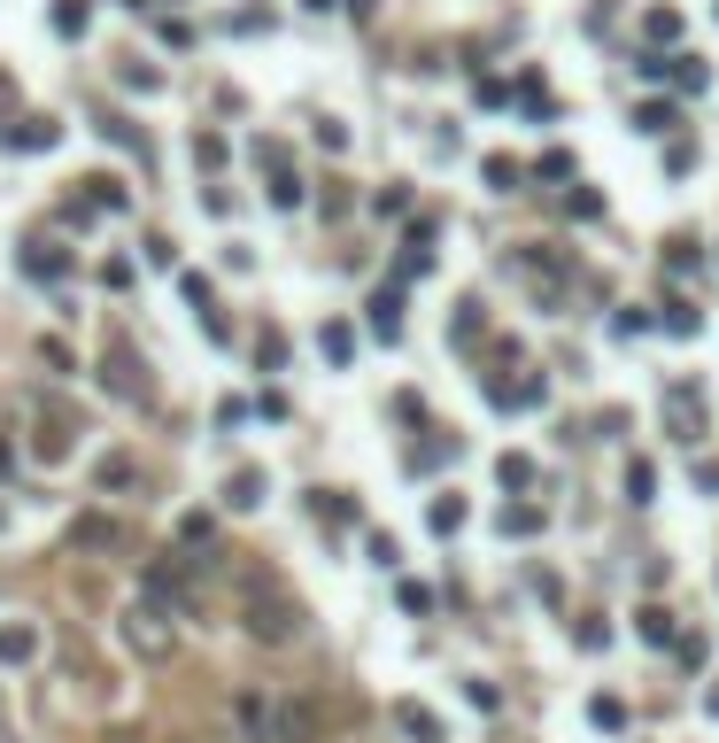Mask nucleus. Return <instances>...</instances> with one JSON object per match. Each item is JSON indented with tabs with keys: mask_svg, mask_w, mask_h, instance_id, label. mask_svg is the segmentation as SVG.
I'll use <instances>...</instances> for the list:
<instances>
[{
	"mask_svg": "<svg viewBox=\"0 0 719 743\" xmlns=\"http://www.w3.org/2000/svg\"><path fill=\"white\" fill-rule=\"evenodd\" d=\"M248 635L256 643H294L302 635V604L287 589H271V581H248Z\"/></svg>",
	"mask_w": 719,
	"mask_h": 743,
	"instance_id": "obj_1",
	"label": "nucleus"
},
{
	"mask_svg": "<svg viewBox=\"0 0 719 743\" xmlns=\"http://www.w3.org/2000/svg\"><path fill=\"white\" fill-rule=\"evenodd\" d=\"M101 380H109L124 403H147V395H155V387H147V364L132 357V341H124V333H116L109 349H101Z\"/></svg>",
	"mask_w": 719,
	"mask_h": 743,
	"instance_id": "obj_2",
	"label": "nucleus"
},
{
	"mask_svg": "<svg viewBox=\"0 0 719 743\" xmlns=\"http://www.w3.org/2000/svg\"><path fill=\"white\" fill-rule=\"evenodd\" d=\"M124 643H132L147 666H163V658H171V627H163V604H132V612H124Z\"/></svg>",
	"mask_w": 719,
	"mask_h": 743,
	"instance_id": "obj_3",
	"label": "nucleus"
},
{
	"mask_svg": "<svg viewBox=\"0 0 719 743\" xmlns=\"http://www.w3.org/2000/svg\"><path fill=\"white\" fill-rule=\"evenodd\" d=\"M232 713H240V728H248V743H287V713H279L271 697H256V689H248V697H240Z\"/></svg>",
	"mask_w": 719,
	"mask_h": 743,
	"instance_id": "obj_4",
	"label": "nucleus"
},
{
	"mask_svg": "<svg viewBox=\"0 0 719 743\" xmlns=\"http://www.w3.org/2000/svg\"><path fill=\"white\" fill-rule=\"evenodd\" d=\"M665 418L681 426V442H696L689 426H704V395H696V387H665Z\"/></svg>",
	"mask_w": 719,
	"mask_h": 743,
	"instance_id": "obj_5",
	"label": "nucleus"
},
{
	"mask_svg": "<svg viewBox=\"0 0 719 743\" xmlns=\"http://www.w3.org/2000/svg\"><path fill=\"white\" fill-rule=\"evenodd\" d=\"M147 604H163V612H186V581H178V565H147Z\"/></svg>",
	"mask_w": 719,
	"mask_h": 743,
	"instance_id": "obj_6",
	"label": "nucleus"
},
{
	"mask_svg": "<svg viewBox=\"0 0 719 743\" xmlns=\"http://www.w3.org/2000/svg\"><path fill=\"white\" fill-rule=\"evenodd\" d=\"M372 333H379V341L403 333V287H379V295H372Z\"/></svg>",
	"mask_w": 719,
	"mask_h": 743,
	"instance_id": "obj_7",
	"label": "nucleus"
},
{
	"mask_svg": "<svg viewBox=\"0 0 719 743\" xmlns=\"http://www.w3.org/2000/svg\"><path fill=\"white\" fill-rule=\"evenodd\" d=\"M395 728H403L410 743H441V720H433L426 705H410V697H403V705H395Z\"/></svg>",
	"mask_w": 719,
	"mask_h": 743,
	"instance_id": "obj_8",
	"label": "nucleus"
},
{
	"mask_svg": "<svg viewBox=\"0 0 719 743\" xmlns=\"http://www.w3.org/2000/svg\"><path fill=\"white\" fill-rule=\"evenodd\" d=\"M225 504H232V511H256V504H263V473H256V465H240V473L225 480Z\"/></svg>",
	"mask_w": 719,
	"mask_h": 743,
	"instance_id": "obj_9",
	"label": "nucleus"
},
{
	"mask_svg": "<svg viewBox=\"0 0 719 743\" xmlns=\"http://www.w3.org/2000/svg\"><path fill=\"white\" fill-rule=\"evenodd\" d=\"M634 635H642V643H673V612H665V604H642V612H634Z\"/></svg>",
	"mask_w": 719,
	"mask_h": 743,
	"instance_id": "obj_10",
	"label": "nucleus"
},
{
	"mask_svg": "<svg viewBox=\"0 0 719 743\" xmlns=\"http://www.w3.org/2000/svg\"><path fill=\"white\" fill-rule=\"evenodd\" d=\"M480 179H488L495 194H518V186H526V171H518L511 155H488V163H480Z\"/></svg>",
	"mask_w": 719,
	"mask_h": 743,
	"instance_id": "obj_11",
	"label": "nucleus"
},
{
	"mask_svg": "<svg viewBox=\"0 0 719 743\" xmlns=\"http://www.w3.org/2000/svg\"><path fill=\"white\" fill-rule=\"evenodd\" d=\"M503 535H542V504H503Z\"/></svg>",
	"mask_w": 719,
	"mask_h": 743,
	"instance_id": "obj_12",
	"label": "nucleus"
},
{
	"mask_svg": "<svg viewBox=\"0 0 719 743\" xmlns=\"http://www.w3.org/2000/svg\"><path fill=\"white\" fill-rule=\"evenodd\" d=\"M650 488H658V465L634 457V465H627V496H634V504H650Z\"/></svg>",
	"mask_w": 719,
	"mask_h": 743,
	"instance_id": "obj_13",
	"label": "nucleus"
},
{
	"mask_svg": "<svg viewBox=\"0 0 719 743\" xmlns=\"http://www.w3.org/2000/svg\"><path fill=\"white\" fill-rule=\"evenodd\" d=\"M634 132H673V101H642V109H634Z\"/></svg>",
	"mask_w": 719,
	"mask_h": 743,
	"instance_id": "obj_14",
	"label": "nucleus"
},
{
	"mask_svg": "<svg viewBox=\"0 0 719 743\" xmlns=\"http://www.w3.org/2000/svg\"><path fill=\"white\" fill-rule=\"evenodd\" d=\"M426 519H433V535H457V527H464V496H441Z\"/></svg>",
	"mask_w": 719,
	"mask_h": 743,
	"instance_id": "obj_15",
	"label": "nucleus"
},
{
	"mask_svg": "<svg viewBox=\"0 0 719 743\" xmlns=\"http://www.w3.org/2000/svg\"><path fill=\"white\" fill-rule=\"evenodd\" d=\"M673 86H681V93H704V86H712V70H704L696 55H681V62H673Z\"/></svg>",
	"mask_w": 719,
	"mask_h": 743,
	"instance_id": "obj_16",
	"label": "nucleus"
},
{
	"mask_svg": "<svg viewBox=\"0 0 719 743\" xmlns=\"http://www.w3.org/2000/svg\"><path fill=\"white\" fill-rule=\"evenodd\" d=\"M78 542H86V550H101V542H109V550H116V542H124V527H116V519H86V527H78Z\"/></svg>",
	"mask_w": 719,
	"mask_h": 743,
	"instance_id": "obj_17",
	"label": "nucleus"
},
{
	"mask_svg": "<svg viewBox=\"0 0 719 743\" xmlns=\"http://www.w3.org/2000/svg\"><path fill=\"white\" fill-rule=\"evenodd\" d=\"M31 651H39L31 627H0V658H31Z\"/></svg>",
	"mask_w": 719,
	"mask_h": 743,
	"instance_id": "obj_18",
	"label": "nucleus"
},
{
	"mask_svg": "<svg viewBox=\"0 0 719 743\" xmlns=\"http://www.w3.org/2000/svg\"><path fill=\"white\" fill-rule=\"evenodd\" d=\"M588 720H596V728H611V736H619V728H627V705H619V697H596V705H588Z\"/></svg>",
	"mask_w": 719,
	"mask_h": 743,
	"instance_id": "obj_19",
	"label": "nucleus"
},
{
	"mask_svg": "<svg viewBox=\"0 0 719 743\" xmlns=\"http://www.w3.org/2000/svg\"><path fill=\"white\" fill-rule=\"evenodd\" d=\"M93 480H101V488H132V457H101V473H93Z\"/></svg>",
	"mask_w": 719,
	"mask_h": 743,
	"instance_id": "obj_20",
	"label": "nucleus"
},
{
	"mask_svg": "<svg viewBox=\"0 0 719 743\" xmlns=\"http://www.w3.org/2000/svg\"><path fill=\"white\" fill-rule=\"evenodd\" d=\"M665 333H696V310H689V302H681V295L665 302Z\"/></svg>",
	"mask_w": 719,
	"mask_h": 743,
	"instance_id": "obj_21",
	"label": "nucleus"
},
{
	"mask_svg": "<svg viewBox=\"0 0 719 743\" xmlns=\"http://www.w3.org/2000/svg\"><path fill=\"white\" fill-rule=\"evenodd\" d=\"M348 349H356V333H348V326H325V357L348 364Z\"/></svg>",
	"mask_w": 719,
	"mask_h": 743,
	"instance_id": "obj_22",
	"label": "nucleus"
},
{
	"mask_svg": "<svg viewBox=\"0 0 719 743\" xmlns=\"http://www.w3.org/2000/svg\"><path fill=\"white\" fill-rule=\"evenodd\" d=\"M573 635H580V651H604V643H611V627H604V620H580Z\"/></svg>",
	"mask_w": 719,
	"mask_h": 743,
	"instance_id": "obj_23",
	"label": "nucleus"
},
{
	"mask_svg": "<svg viewBox=\"0 0 719 743\" xmlns=\"http://www.w3.org/2000/svg\"><path fill=\"white\" fill-rule=\"evenodd\" d=\"M495 473H503V488H526V480H534V465H526V457H503Z\"/></svg>",
	"mask_w": 719,
	"mask_h": 743,
	"instance_id": "obj_24",
	"label": "nucleus"
},
{
	"mask_svg": "<svg viewBox=\"0 0 719 743\" xmlns=\"http://www.w3.org/2000/svg\"><path fill=\"white\" fill-rule=\"evenodd\" d=\"M673 651H681V666L696 674V666H704V635H673Z\"/></svg>",
	"mask_w": 719,
	"mask_h": 743,
	"instance_id": "obj_25",
	"label": "nucleus"
},
{
	"mask_svg": "<svg viewBox=\"0 0 719 743\" xmlns=\"http://www.w3.org/2000/svg\"><path fill=\"white\" fill-rule=\"evenodd\" d=\"M611 333H619V341H634V333H650V318H642V310H619V318H611Z\"/></svg>",
	"mask_w": 719,
	"mask_h": 743,
	"instance_id": "obj_26",
	"label": "nucleus"
},
{
	"mask_svg": "<svg viewBox=\"0 0 719 743\" xmlns=\"http://www.w3.org/2000/svg\"><path fill=\"white\" fill-rule=\"evenodd\" d=\"M696 480H704V488L719 496V457H704V465H696Z\"/></svg>",
	"mask_w": 719,
	"mask_h": 743,
	"instance_id": "obj_27",
	"label": "nucleus"
},
{
	"mask_svg": "<svg viewBox=\"0 0 719 743\" xmlns=\"http://www.w3.org/2000/svg\"><path fill=\"white\" fill-rule=\"evenodd\" d=\"M704 713H712V720H719V689H712V697H704Z\"/></svg>",
	"mask_w": 719,
	"mask_h": 743,
	"instance_id": "obj_28",
	"label": "nucleus"
},
{
	"mask_svg": "<svg viewBox=\"0 0 719 743\" xmlns=\"http://www.w3.org/2000/svg\"><path fill=\"white\" fill-rule=\"evenodd\" d=\"M0 743H8V736H0Z\"/></svg>",
	"mask_w": 719,
	"mask_h": 743,
	"instance_id": "obj_29",
	"label": "nucleus"
}]
</instances>
